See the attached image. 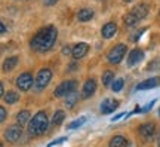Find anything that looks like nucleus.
Here are the masks:
<instances>
[{
    "label": "nucleus",
    "mask_w": 160,
    "mask_h": 147,
    "mask_svg": "<svg viewBox=\"0 0 160 147\" xmlns=\"http://www.w3.org/2000/svg\"><path fill=\"white\" fill-rule=\"evenodd\" d=\"M86 120H88V118H86V116H82V118L76 119V120H73V122L68 125V129H76V128H79V126H82V125L85 123Z\"/></svg>",
    "instance_id": "nucleus-25"
},
{
    "label": "nucleus",
    "mask_w": 160,
    "mask_h": 147,
    "mask_svg": "<svg viewBox=\"0 0 160 147\" xmlns=\"http://www.w3.org/2000/svg\"><path fill=\"white\" fill-rule=\"evenodd\" d=\"M77 88V82L76 80H65L61 85H58V88L55 89V97H65L67 94H70L71 91H76Z\"/></svg>",
    "instance_id": "nucleus-7"
},
{
    "label": "nucleus",
    "mask_w": 160,
    "mask_h": 147,
    "mask_svg": "<svg viewBox=\"0 0 160 147\" xmlns=\"http://www.w3.org/2000/svg\"><path fill=\"white\" fill-rule=\"evenodd\" d=\"M89 52V45L88 43H77V45L73 48V52H71V57L74 60H80L83 58Z\"/></svg>",
    "instance_id": "nucleus-12"
},
{
    "label": "nucleus",
    "mask_w": 160,
    "mask_h": 147,
    "mask_svg": "<svg viewBox=\"0 0 160 147\" xmlns=\"http://www.w3.org/2000/svg\"><path fill=\"white\" fill-rule=\"evenodd\" d=\"M159 68H160V60H153V61L148 64L147 70H148V71H153V70H159Z\"/></svg>",
    "instance_id": "nucleus-27"
},
{
    "label": "nucleus",
    "mask_w": 160,
    "mask_h": 147,
    "mask_svg": "<svg viewBox=\"0 0 160 147\" xmlns=\"http://www.w3.org/2000/svg\"><path fill=\"white\" fill-rule=\"evenodd\" d=\"M154 104H156V100H153V101H151V102H148V104H147V106H145V107L142 108V113H147L148 110H151V108H153V106H154Z\"/></svg>",
    "instance_id": "nucleus-29"
},
{
    "label": "nucleus",
    "mask_w": 160,
    "mask_h": 147,
    "mask_svg": "<svg viewBox=\"0 0 160 147\" xmlns=\"http://www.w3.org/2000/svg\"><path fill=\"white\" fill-rule=\"evenodd\" d=\"M21 137H22V126H21L19 123L12 125V126H9V128L5 131V138L9 143L19 141V140H21Z\"/></svg>",
    "instance_id": "nucleus-5"
},
{
    "label": "nucleus",
    "mask_w": 160,
    "mask_h": 147,
    "mask_svg": "<svg viewBox=\"0 0 160 147\" xmlns=\"http://www.w3.org/2000/svg\"><path fill=\"white\" fill-rule=\"evenodd\" d=\"M156 134V125L153 122H150V123H144L141 125V128H139V135L142 137V140H151Z\"/></svg>",
    "instance_id": "nucleus-8"
},
{
    "label": "nucleus",
    "mask_w": 160,
    "mask_h": 147,
    "mask_svg": "<svg viewBox=\"0 0 160 147\" xmlns=\"http://www.w3.org/2000/svg\"><path fill=\"white\" fill-rule=\"evenodd\" d=\"M71 52H73V49H71L70 46H64V48H62V54H64V55H71Z\"/></svg>",
    "instance_id": "nucleus-31"
},
{
    "label": "nucleus",
    "mask_w": 160,
    "mask_h": 147,
    "mask_svg": "<svg viewBox=\"0 0 160 147\" xmlns=\"http://www.w3.org/2000/svg\"><path fill=\"white\" fill-rule=\"evenodd\" d=\"M58 0H43V3H45V6H53L55 3H57Z\"/></svg>",
    "instance_id": "nucleus-32"
},
{
    "label": "nucleus",
    "mask_w": 160,
    "mask_h": 147,
    "mask_svg": "<svg viewBox=\"0 0 160 147\" xmlns=\"http://www.w3.org/2000/svg\"><path fill=\"white\" fill-rule=\"evenodd\" d=\"M58 37V30L53 25H48L45 29H42L39 33L36 34L34 37L30 42V46L37 52H48L51 49L53 43L57 42Z\"/></svg>",
    "instance_id": "nucleus-1"
},
{
    "label": "nucleus",
    "mask_w": 160,
    "mask_h": 147,
    "mask_svg": "<svg viewBox=\"0 0 160 147\" xmlns=\"http://www.w3.org/2000/svg\"><path fill=\"white\" fill-rule=\"evenodd\" d=\"M132 12L137 15L139 19H144V18L148 15V12H150V6L147 5V3H139L138 6H135L133 9H132Z\"/></svg>",
    "instance_id": "nucleus-14"
},
{
    "label": "nucleus",
    "mask_w": 160,
    "mask_h": 147,
    "mask_svg": "<svg viewBox=\"0 0 160 147\" xmlns=\"http://www.w3.org/2000/svg\"><path fill=\"white\" fill-rule=\"evenodd\" d=\"M110 146L111 147H123V146H128V141H126L125 137L116 135L110 140Z\"/></svg>",
    "instance_id": "nucleus-20"
},
{
    "label": "nucleus",
    "mask_w": 160,
    "mask_h": 147,
    "mask_svg": "<svg viewBox=\"0 0 160 147\" xmlns=\"http://www.w3.org/2000/svg\"><path fill=\"white\" fill-rule=\"evenodd\" d=\"M5 31H6V27H5V24L2 23V33H5Z\"/></svg>",
    "instance_id": "nucleus-35"
},
{
    "label": "nucleus",
    "mask_w": 160,
    "mask_h": 147,
    "mask_svg": "<svg viewBox=\"0 0 160 147\" xmlns=\"http://www.w3.org/2000/svg\"><path fill=\"white\" fill-rule=\"evenodd\" d=\"M125 3H131V2H133V0H123Z\"/></svg>",
    "instance_id": "nucleus-36"
},
{
    "label": "nucleus",
    "mask_w": 160,
    "mask_h": 147,
    "mask_svg": "<svg viewBox=\"0 0 160 147\" xmlns=\"http://www.w3.org/2000/svg\"><path fill=\"white\" fill-rule=\"evenodd\" d=\"M3 100H5L8 104H15V102L19 101V94L15 92V91H9L8 94H5Z\"/></svg>",
    "instance_id": "nucleus-21"
},
{
    "label": "nucleus",
    "mask_w": 160,
    "mask_h": 147,
    "mask_svg": "<svg viewBox=\"0 0 160 147\" xmlns=\"http://www.w3.org/2000/svg\"><path fill=\"white\" fill-rule=\"evenodd\" d=\"M159 116H160V108H159Z\"/></svg>",
    "instance_id": "nucleus-38"
},
{
    "label": "nucleus",
    "mask_w": 160,
    "mask_h": 147,
    "mask_svg": "<svg viewBox=\"0 0 160 147\" xmlns=\"http://www.w3.org/2000/svg\"><path fill=\"white\" fill-rule=\"evenodd\" d=\"M79 94L76 92V91H71L70 94H67L65 95V101H64V104H65V107L67 108H71L76 106V102L79 101Z\"/></svg>",
    "instance_id": "nucleus-17"
},
{
    "label": "nucleus",
    "mask_w": 160,
    "mask_h": 147,
    "mask_svg": "<svg viewBox=\"0 0 160 147\" xmlns=\"http://www.w3.org/2000/svg\"><path fill=\"white\" fill-rule=\"evenodd\" d=\"M52 79V71L49 68H42L36 76V91H43L46 86L49 85Z\"/></svg>",
    "instance_id": "nucleus-4"
},
{
    "label": "nucleus",
    "mask_w": 160,
    "mask_h": 147,
    "mask_svg": "<svg viewBox=\"0 0 160 147\" xmlns=\"http://www.w3.org/2000/svg\"><path fill=\"white\" fill-rule=\"evenodd\" d=\"M48 126H49V120H48L46 113L45 112H37L33 116L31 122L28 123V134L31 137L43 135L48 131Z\"/></svg>",
    "instance_id": "nucleus-2"
},
{
    "label": "nucleus",
    "mask_w": 160,
    "mask_h": 147,
    "mask_svg": "<svg viewBox=\"0 0 160 147\" xmlns=\"http://www.w3.org/2000/svg\"><path fill=\"white\" fill-rule=\"evenodd\" d=\"M64 119H65V113H64L62 110H57L55 114H53V118H52V125H53V126H58V125L62 123Z\"/></svg>",
    "instance_id": "nucleus-23"
},
{
    "label": "nucleus",
    "mask_w": 160,
    "mask_h": 147,
    "mask_svg": "<svg viewBox=\"0 0 160 147\" xmlns=\"http://www.w3.org/2000/svg\"><path fill=\"white\" fill-rule=\"evenodd\" d=\"M15 85H17V88L19 91H28L30 88H31V85H33V74L31 73H22L19 74L17 77V80H15Z\"/></svg>",
    "instance_id": "nucleus-6"
},
{
    "label": "nucleus",
    "mask_w": 160,
    "mask_h": 147,
    "mask_svg": "<svg viewBox=\"0 0 160 147\" xmlns=\"http://www.w3.org/2000/svg\"><path fill=\"white\" fill-rule=\"evenodd\" d=\"M0 120H2V122H5L6 120V108L5 107L0 108Z\"/></svg>",
    "instance_id": "nucleus-30"
},
{
    "label": "nucleus",
    "mask_w": 160,
    "mask_h": 147,
    "mask_svg": "<svg viewBox=\"0 0 160 147\" xmlns=\"http://www.w3.org/2000/svg\"><path fill=\"white\" fill-rule=\"evenodd\" d=\"M138 21H139V18H138L132 11L129 12L128 15H125V24L128 25V27H133V25H135Z\"/></svg>",
    "instance_id": "nucleus-22"
},
{
    "label": "nucleus",
    "mask_w": 160,
    "mask_h": 147,
    "mask_svg": "<svg viewBox=\"0 0 160 147\" xmlns=\"http://www.w3.org/2000/svg\"><path fill=\"white\" fill-rule=\"evenodd\" d=\"M0 95L5 97V85H3V83L0 85Z\"/></svg>",
    "instance_id": "nucleus-33"
},
{
    "label": "nucleus",
    "mask_w": 160,
    "mask_h": 147,
    "mask_svg": "<svg viewBox=\"0 0 160 147\" xmlns=\"http://www.w3.org/2000/svg\"><path fill=\"white\" fill-rule=\"evenodd\" d=\"M30 112L28 110H22V112H19V113L17 114V122L21 126H25V125L28 123V120H30Z\"/></svg>",
    "instance_id": "nucleus-19"
},
{
    "label": "nucleus",
    "mask_w": 160,
    "mask_h": 147,
    "mask_svg": "<svg viewBox=\"0 0 160 147\" xmlns=\"http://www.w3.org/2000/svg\"><path fill=\"white\" fill-rule=\"evenodd\" d=\"M97 91V82L93 79H88L83 85V92H82V98H91Z\"/></svg>",
    "instance_id": "nucleus-10"
},
{
    "label": "nucleus",
    "mask_w": 160,
    "mask_h": 147,
    "mask_svg": "<svg viewBox=\"0 0 160 147\" xmlns=\"http://www.w3.org/2000/svg\"><path fill=\"white\" fill-rule=\"evenodd\" d=\"M123 114H125V113H119V114H117V116H114V118H111V122H114V120H117V119H120V118H122V116H123Z\"/></svg>",
    "instance_id": "nucleus-34"
},
{
    "label": "nucleus",
    "mask_w": 160,
    "mask_h": 147,
    "mask_svg": "<svg viewBox=\"0 0 160 147\" xmlns=\"http://www.w3.org/2000/svg\"><path fill=\"white\" fill-rule=\"evenodd\" d=\"M126 52H128V48H126V45H123V43H120V45H116L114 48H111L108 51V54H107V58H108V62H111V64H119L123 58H125Z\"/></svg>",
    "instance_id": "nucleus-3"
},
{
    "label": "nucleus",
    "mask_w": 160,
    "mask_h": 147,
    "mask_svg": "<svg viewBox=\"0 0 160 147\" xmlns=\"http://www.w3.org/2000/svg\"><path fill=\"white\" fill-rule=\"evenodd\" d=\"M144 58V51L142 49H133V51L129 54V57H128V66L129 67H133V66H137L138 62H141Z\"/></svg>",
    "instance_id": "nucleus-11"
},
{
    "label": "nucleus",
    "mask_w": 160,
    "mask_h": 147,
    "mask_svg": "<svg viewBox=\"0 0 160 147\" xmlns=\"http://www.w3.org/2000/svg\"><path fill=\"white\" fill-rule=\"evenodd\" d=\"M159 15H160V12H159Z\"/></svg>",
    "instance_id": "nucleus-39"
},
{
    "label": "nucleus",
    "mask_w": 160,
    "mask_h": 147,
    "mask_svg": "<svg viewBox=\"0 0 160 147\" xmlns=\"http://www.w3.org/2000/svg\"><path fill=\"white\" fill-rule=\"evenodd\" d=\"M123 85H125V80L119 77V79L113 80V83H111V91H113V92H120V91L123 89Z\"/></svg>",
    "instance_id": "nucleus-24"
},
{
    "label": "nucleus",
    "mask_w": 160,
    "mask_h": 147,
    "mask_svg": "<svg viewBox=\"0 0 160 147\" xmlns=\"http://www.w3.org/2000/svg\"><path fill=\"white\" fill-rule=\"evenodd\" d=\"M17 64H18V57L6 58L5 62H3V70H5V71H12L13 68L17 67Z\"/></svg>",
    "instance_id": "nucleus-18"
},
{
    "label": "nucleus",
    "mask_w": 160,
    "mask_h": 147,
    "mask_svg": "<svg viewBox=\"0 0 160 147\" xmlns=\"http://www.w3.org/2000/svg\"><path fill=\"white\" fill-rule=\"evenodd\" d=\"M159 85V80L156 79V77H150V79H145L142 80L141 83H138L137 85V89L138 91H145V89H153L154 86Z\"/></svg>",
    "instance_id": "nucleus-15"
},
{
    "label": "nucleus",
    "mask_w": 160,
    "mask_h": 147,
    "mask_svg": "<svg viewBox=\"0 0 160 147\" xmlns=\"http://www.w3.org/2000/svg\"><path fill=\"white\" fill-rule=\"evenodd\" d=\"M111 80H114V73H113V71H110V70H107V71L102 74V83H104V86H108L110 83H111Z\"/></svg>",
    "instance_id": "nucleus-26"
},
{
    "label": "nucleus",
    "mask_w": 160,
    "mask_h": 147,
    "mask_svg": "<svg viewBox=\"0 0 160 147\" xmlns=\"http://www.w3.org/2000/svg\"><path fill=\"white\" fill-rule=\"evenodd\" d=\"M93 11L89 9V8H83V9H80L77 12V19H79L80 23H86V21H91L92 18H93Z\"/></svg>",
    "instance_id": "nucleus-16"
},
{
    "label": "nucleus",
    "mask_w": 160,
    "mask_h": 147,
    "mask_svg": "<svg viewBox=\"0 0 160 147\" xmlns=\"http://www.w3.org/2000/svg\"><path fill=\"white\" fill-rule=\"evenodd\" d=\"M116 33H117V25L114 23H107L101 29V34H102L104 39H111Z\"/></svg>",
    "instance_id": "nucleus-13"
},
{
    "label": "nucleus",
    "mask_w": 160,
    "mask_h": 147,
    "mask_svg": "<svg viewBox=\"0 0 160 147\" xmlns=\"http://www.w3.org/2000/svg\"><path fill=\"white\" fill-rule=\"evenodd\" d=\"M157 143H159V146H160V135H159V141H157Z\"/></svg>",
    "instance_id": "nucleus-37"
},
{
    "label": "nucleus",
    "mask_w": 160,
    "mask_h": 147,
    "mask_svg": "<svg viewBox=\"0 0 160 147\" xmlns=\"http://www.w3.org/2000/svg\"><path fill=\"white\" fill-rule=\"evenodd\" d=\"M119 107V101L117 100H111V98H105L101 104V113L102 114H110L113 113L116 108Z\"/></svg>",
    "instance_id": "nucleus-9"
},
{
    "label": "nucleus",
    "mask_w": 160,
    "mask_h": 147,
    "mask_svg": "<svg viewBox=\"0 0 160 147\" xmlns=\"http://www.w3.org/2000/svg\"><path fill=\"white\" fill-rule=\"evenodd\" d=\"M64 141H67V137H62V138H58V140H53V141H51L48 146H58V144H62Z\"/></svg>",
    "instance_id": "nucleus-28"
}]
</instances>
